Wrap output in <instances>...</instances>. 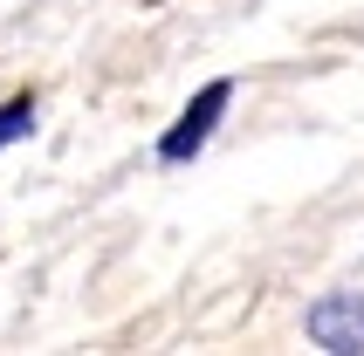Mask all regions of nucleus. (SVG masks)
<instances>
[{
	"label": "nucleus",
	"instance_id": "1",
	"mask_svg": "<svg viewBox=\"0 0 364 356\" xmlns=\"http://www.w3.org/2000/svg\"><path fill=\"white\" fill-rule=\"evenodd\" d=\"M227 103H234V82H227V76H213V82L200 89V96H193V103L179 110V123H172V130L159 138V158H165V165H186V158H200V151H206V138L220 130Z\"/></svg>",
	"mask_w": 364,
	"mask_h": 356
},
{
	"label": "nucleus",
	"instance_id": "2",
	"mask_svg": "<svg viewBox=\"0 0 364 356\" xmlns=\"http://www.w3.org/2000/svg\"><path fill=\"white\" fill-rule=\"evenodd\" d=\"M309 343L316 350H364V288H344V295H323L309 308Z\"/></svg>",
	"mask_w": 364,
	"mask_h": 356
},
{
	"label": "nucleus",
	"instance_id": "3",
	"mask_svg": "<svg viewBox=\"0 0 364 356\" xmlns=\"http://www.w3.org/2000/svg\"><path fill=\"white\" fill-rule=\"evenodd\" d=\"M28 130H35V96H7V103H0V151L21 144Z\"/></svg>",
	"mask_w": 364,
	"mask_h": 356
}]
</instances>
